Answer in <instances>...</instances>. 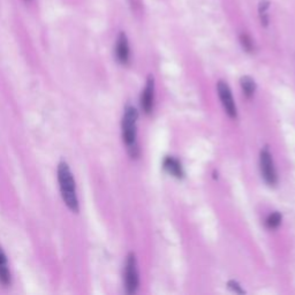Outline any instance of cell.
<instances>
[{"mask_svg":"<svg viewBox=\"0 0 295 295\" xmlns=\"http://www.w3.org/2000/svg\"><path fill=\"white\" fill-rule=\"evenodd\" d=\"M56 174H58V183L59 188H60V193L62 201H64L67 208L73 212H78V199L76 193V184L72 173L70 166L66 162L59 163L58 169H56Z\"/></svg>","mask_w":295,"mask_h":295,"instance_id":"obj_1","label":"cell"},{"mask_svg":"<svg viewBox=\"0 0 295 295\" xmlns=\"http://www.w3.org/2000/svg\"><path fill=\"white\" fill-rule=\"evenodd\" d=\"M137 120L139 111L131 105H127L122 117V140L126 144L129 155L135 158L139 156V146H137Z\"/></svg>","mask_w":295,"mask_h":295,"instance_id":"obj_2","label":"cell"},{"mask_svg":"<svg viewBox=\"0 0 295 295\" xmlns=\"http://www.w3.org/2000/svg\"><path fill=\"white\" fill-rule=\"evenodd\" d=\"M125 288L128 294H135L140 286V275L139 266H137V259L134 253L128 254L125 264Z\"/></svg>","mask_w":295,"mask_h":295,"instance_id":"obj_3","label":"cell"},{"mask_svg":"<svg viewBox=\"0 0 295 295\" xmlns=\"http://www.w3.org/2000/svg\"><path fill=\"white\" fill-rule=\"evenodd\" d=\"M259 169L262 178L269 186H276L278 183V174L276 169L272 153L269 147H264L259 153Z\"/></svg>","mask_w":295,"mask_h":295,"instance_id":"obj_4","label":"cell"},{"mask_svg":"<svg viewBox=\"0 0 295 295\" xmlns=\"http://www.w3.org/2000/svg\"><path fill=\"white\" fill-rule=\"evenodd\" d=\"M217 92H218V96L219 99H221L222 108L225 110V113L228 115V117L232 119H235L238 117V109H237V104H235L234 98H233V93H232V90L230 86H228L227 82L225 81H218L217 83Z\"/></svg>","mask_w":295,"mask_h":295,"instance_id":"obj_5","label":"cell"},{"mask_svg":"<svg viewBox=\"0 0 295 295\" xmlns=\"http://www.w3.org/2000/svg\"><path fill=\"white\" fill-rule=\"evenodd\" d=\"M114 55L119 64L127 65L130 60V46L128 37L124 31L119 33L117 37V42H115Z\"/></svg>","mask_w":295,"mask_h":295,"instance_id":"obj_6","label":"cell"},{"mask_svg":"<svg viewBox=\"0 0 295 295\" xmlns=\"http://www.w3.org/2000/svg\"><path fill=\"white\" fill-rule=\"evenodd\" d=\"M153 103H155V78L152 75H149L142 95H141V108H142L143 112L147 114L151 113Z\"/></svg>","mask_w":295,"mask_h":295,"instance_id":"obj_7","label":"cell"},{"mask_svg":"<svg viewBox=\"0 0 295 295\" xmlns=\"http://www.w3.org/2000/svg\"><path fill=\"white\" fill-rule=\"evenodd\" d=\"M163 168L167 172L168 174H171L172 177H175L178 179H181L184 175L183 165L181 163L178 161L174 157H166L163 162Z\"/></svg>","mask_w":295,"mask_h":295,"instance_id":"obj_8","label":"cell"},{"mask_svg":"<svg viewBox=\"0 0 295 295\" xmlns=\"http://www.w3.org/2000/svg\"><path fill=\"white\" fill-rule=\"evenodd\" d=\"M0 284L2 286H8L11 284V271L8 268V260L1 248H0Z\"/></svg>","mask_w":295,"mask_h":295,"instance_id":"obj_9","label":"cell"},{"mask_svg":"<svg viewBox=\"0 0 295 295\" xmlns=\"http://www.w3.org/2000/svg\"><path fill=\"white\" fill-rule=\"evenodd\" d=\"M240 86L241 89H242L243 95L247 97V98H252L254 96V93L256 92V83L255 81L253 80L250 76H242L240 78Z\"/></svg>","mask_w":295,"mask_h":295,"instance_id":"obj_10","label":"cell"},{"mask_svg":"<svg viewBox=\"0 0 295 295\" xmlns=\"http://www.w3.org/2000/svg\"><path fill=\"white\" fill-rule=\"evenodd\" d=\"M258 15L260 23L263 27H266L269 24V2L260 1L258 6Z\"/></svg>","mask_w":295,"mask_h":295,"instance_id":"obj_11","label":"cell"},{"mask_svg":"<svg viewBox=\"0 0 295 295\" xmlns=\"http://www.w3.org/2000/svg\"><path fill=\"white\" fill-rule=\"evenodd\" d=\"M280 222H281V215L279 212H274L271 213V215H269V217L266 218L265 224L269 228L275 230V228H277L278 226L280 225Z\"/></svg>","mask_w":295,"mask_h":295,"instance_id":"obj_12","label":"cell"},{"mask_svg":"<svg viewBox=\"0 0 295 295\" xmlns=\"http://www.w3.org/2000/svg\"><path fill=\"white\" fill-rule=\"evenodd\" d=\"M240 43H241V45H242L244 51L253 52L254 42H253L252 37H250L249 35H247L246 33H242L240 35Z\"/></svg>","mask_w":295,"mask_h":295,"instance_id":"obj_13","label":"cell"},{"mask_svg":"<svg viewBox=\"0 0 295 295\" xmlns=\"http://www.w3.org/2000/svg\"><path fill=\"white\" fill-rule=\"evenodd\" d=\"M228 287L232 288V290H233L235 293H243V292H244L243 290H241L239 284H238V282L234 281V280H231L230 282H228Z\"/></svg>","mask_w":295,"mask_h":295,"instance_id":"obj_14","label":"cell"}]
</instances>
